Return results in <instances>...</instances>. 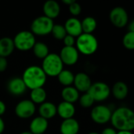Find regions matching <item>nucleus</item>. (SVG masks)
Masks as SVG:
<instances>
[{
    "label": "nucleus",
    "instance_id": "9d476101",
    "mask_svg": "<svg viewBox=\"0 0 134 134\" xmlns=\"http://www.w3.org/2000/svg\"><path fill=\"white\" fill-rule=\"evenodd\" d=\"M35 104L30 100H23L20 101L15 107L16 115L22 119L32 117L35 113Z\"/></svg>",
    "mask_w": 134,
    "mask_h": 134
},
{
    "label": "nucleus",
    "instance_id": "a211bd4d",
    "mask_svg": "<svg viewBox=\"0 0 134 134\" xmlns=\"http://www.w3.org/2000/svg\"><path fill=\"white\" fill-rule=\"evenodd\" d=\"M48 120L38 116L33 119L30 123V132L32 134H44L48 129Z\"/></svg>",
    "mask_w": 134,
    "mask_h": 134
},
{
    "label": "nucleus",
    "instance_id": "bb28decb",
    "mask_svg": "<svg viewBox=\"0 0 134 134\" xmlns=\"http://www.w3.org/2000/svg\"><path fill=\"white\" fill-rule=\"evenodd\" d=\"M51 34L53 35V38L57 40H63L64 37L67 35V32L64 25L62 24H54L53 29L51 31Z\"/></svg>",
    "mask_w": 134,
    "mask_h": 134
},
{
    "label": "nucleus",
    "instance_id": "9b49d317",
    "mask_svg": "<svg viewBox=\"0 0 134 134\" xmlns=\"http://www.w3.org/2000/svg\"><path fill=\"white\" fill-rule=\"evenodd\" d=\"M63 64L72 66L75 64L79 57V53L75 46H64L59 55Z\"/></svg>",
    "mask_w": 134,
    "mask_h": 134
},
{
    "label": "nucleus",
    "instance_id": "c9c22d12",
    "mask_svg": "<svg viewBox=\"0 0 134 134\" xmlns=\"http://www.w3.org/2000/svg\"><path fill=\"white\" fill-rule=\"evenodd\" d=\"M128 29L129 31L130 32H134V21L132 20L131 22L128 23Z\"/></svg>",
    "mask_w": 134,
    "mask_h": 134
},
{
    "label": "nucleus",
    "instance_id": "7c9ffc66",
    "mask_svg": "<svg viewBox=\"0 0 134 134\" xmlns=\"http://www.w3.org/2000/svg\"><path fill=\"white\" fill-rule=\"evenodd\" d=\"M64 46H75V38L71 35H67L63 39Z\"/></svg>",
    "mask_w": 134,
    "mask_h": 134
},
{
    "label": "nucleus",
    "instance_id": "f3484780",
    "mask_svg": "<svg viewBox=\"0 0 134 134\" xmlns=\"http://www.w3.org/2000/svg\"><path fill=\"white\" fill-rule=\"evenodd\" d=\"M75 113V108L73 104L62 101L58 104V106H57V114L64 120L73 118Z\"/></svg>",
    "mask_w": 134,
    "mask_h": 134
},
{
    "label": "nucleus",
    "instance_id": "a878e982",
    "mask_svg": "<svg viewBox=\"0 0 134 134\" xmlns=\"http://www.w3.org/2000/svg\"><path fill=\"white\" fill-rule=\"evenodd\" d=\"M75 75L69 70L63 69L60 73L57 75V79L59 82L63 85L64 87L71 86L74 82Z\"/></svg>",
    "mask_w": 134,
    "mask_h": 134
},
{
    "label": "nucleus",
    "instance_id": "f8f14e48",
    "mask_svg": "<svg viewBox=\"0 0 134 134\" xmlns=\"http://www.w3.org/2000/svg\"><path fill=\"white\" fill-rule=\"evenodd\" d=\"M73 84L74 87L79 92L87 93L92 85V81L87 74L84 72H79L75 75Z\"/></svg>",
    "mask_w": 134,
    "mask_h": 134
},
{
    "label": "nucleus",
    "instance_id": "c756f323",
    "mask_svg": "<svg viewBox=\"0 0 134 134\" xmlns=\"http://www.w3.org/2000/svg\"><path fill=\"white\" fill-rule=\"evenodd\" d=\"M68 10H69V12H70V13L71 15L76 16H79L81 13L82 7H81V5L78 2H74L72 4L68 5Z\"/></svg>",
    "mask_w": 134,
    "mask_h": 134
},
{
    "label": "nucleus",
    "instance_id": "393cba45",
    "mask_svg": "<svg viewBox=\"0 0 134 134\" xmlns=\"http://www.w3.org/2000/svg\"><path fill=\"white\" fill-rule=\"evenodd\" d=\"M32 50L35 56L41 60H43L49 53L48 46L42 42H36L32 48Z\"/></svg>",
    "mask_w": 134,
    "mask_h": 134
},
{
    "label": "nucleus",
    "instance_id": "f704fd0d",
    "mask_svg": "<svg viewBox=\"0 0 134 134\" xmlns=\"http://www.w3.org/2000/svg\"><path fill=\"white\" fill-rule=\"evenodd\" d=\"M4 130H5V122L2 120V119L0 117V134L4 132Z\"/></svg>",
    "mask_w": 134,
    "mask_h": 134
},
{
    "label": "nucleus",
    "instance_id": "7ed1b4c3",
    "mask_svg": "<svg viewBox=\"0 0 134 134\" xmlns=\"http://www.w3.org/2000/svg\"><path fill=\"white\" fill-rule=\"evenodd\" d=\"M75 47L82 54L92 55L98 49V41L93 34L82 33L75 39Z\"/></svg>",
    "mask_w": 134,
    "mask_h": 134
},
{
    "label": "nucleus",
    "instance_id": "72a5a7b5",
    "mask_svg": "<svg viewBox=\"0 0 134 134\" xmlns=\"http://www.w3.org/2000/svg\"><path fill=\"white\" fill-rule=\"evenodd\" d=\"M5 110H6V107H5V103L3 101L0 100V117L5 114Z\"/></svg>",
    "mask_w": 134,
    "mask_h": 134
},
{
    "label": "nucleus",
    "instance_id": "f257e3e1",
    "mask_svg": "<svg viewBox=\"0 0 134 134\" xmlns=\"http://www.w3.org/2000/svg\"><path fill=\"white\" fill-rule=\"evenodd\" d=\"M110 122L116 131H133L134 129L133 111L126 107H121L111 113Z\"/></svg>",
    "mask_w": 134,
    "mask_h": 134
},
{
    "label": "nucleus",
    "instance_id": "ea45409f",
    "mask_svg": "<svg viewBox=\"0 0 134 134\" xmlns=\"http://www.w3.org/2000/svg\"><path fill=\"white\" fill-rule=\"evenodd\" d=\"M88 134H100L98 133H96V132H91V133H89Z\"/></svg>",
    "mask_w": 134,
    "mask_h": 134
},
{
    "label": "nucleus",
    "instance_id": "cd10ccee",
    "mask_svg": "<svg viewBox=\"0 0 134 134\" xmlns=\"http://www.w3.org/2000/svg\"><path fill=\"white\" fill-rule=\"evenodd\" d=\"M79 104L83 108H91L95 102L93 97L88 93H84L81 97H79Z\"/></svg>",
    "mask_w": 134,
    "mask_h": 134
},
{
    "label": "nucleus",
    "instance_id": "4468645a",
    "mask_svg": "<svg viewBox=\"0 0 134 134\" xmlns=\"http://www.w3.org/2000/svg\"><path fill=\"white\" fill-rule=\"evenodd\" d=\"M67 35H71L74 38L79 37L81 34H82L81 21L76 17H70L68 18L64 25Z\"/></svg>",
    "mask_w": 134,
    "mask_h": 134
},
{
    "label": "nucleus",
    "instance_id": "39448f33",
    "mask_svg": "<svg viewBox=\"0 0 134 134\" xmlns=\"http://www.w3.org/2000/svg\"><path fill=\"white\" fill-rule=\"evenodd\" d=\"M53 25L54 23L53 20L45 16H40L32 21L31 24V32L34 35H47L51 33Z\"/></svg>",
    "mask_w": 134,
    "mask_h": 134
},
{
    "label": "nucleus",
    "instance_id": "2eb2a0df",
    "mask_svg": "<svg viewBox=\"0 0 134 134\" xmlns=\"http://www.w3.org/2000/svg\"><path fill=\"white\" fill-rule=\"evenodd\" d=\"M43 13L45 16L51 19L57 18L60 13V6L59 3L55 0H48L46 1L42 7Z\"/></svg>",
    "mask_w": 134,
    "mask_h": 134
},
{
    "label": "nucleus",
    "instance_id": "58836bf2",
    "mask_svg": "<svg viewBox=\"0 0 134 134\" xmlns=\"http://www.w3.org/2000/svg\"><path fill=\"white\" fill-rule=\"evenodd\" d=\"M20 134H32L30 131H24V132H22V133H20Z\"/></svg>",
    "mask_w": 134,
    "mask_h": 134
},
{
    "label": "nucleus",
    "instance_id": "20e7f679",
    "mask_svg": "<svg viewBox=\"0 0 134 134\" xmlns=\"http://www.w3.org/2000/svg\"><path fill=\"white\" fill-rule=\"evenodd\" d=\"M41 68L46 76L57 77L64 69V64L58 54L49 53L47 57L42 60Z\"/></svg>",
    "mask_w": 134,
    "mask_h": 134
},
{
    "label": "nucleus",
    "instance_id": "aec40b11",
    "mask_svg": "<svg viewBox=\"0 0 134 134\" xmlns=\"http://www.w3.org/2000/svg\"><path fill=\"white\" fill-rule=\"evenodd\" d=\"M111 93L115 99L122 100L127 97L129 93V88L125 82H117L113 85L112 89L111 90Z\"/></svg>",
    "mask_w": 134,
    "mask_h": 134
},
{
    "label": "nucleus",
    "instance_id": "1a4fd4ad",
    "mask_svg": "<svg viewBox=\"0 0 134 134\" xmlns=\"http://www.w3.org/2000/svg\"><path fill=\"white\" fill-rule=\"evenodd\" d=\"M109 18L111 24L119 28L126 27L129 23V16L126 10L120 6L112 9L109 14Z\"/></svg>",
    "mask_w": 134,
    "mask_h": 134
},
{
    "label": "nucleus",
    "instance_id": "dca6fc26",
    "mask_svg": "<svg viewBox=\"0 0 134 134\" xmlns=\"http://www.w3.org/2000/svg\"><path fill=\"white\" fill-rule=\"evenodd\" d=\"M79 129V123L74 118L63 120L60 126V131L61 134H78Z\"/></svg>",
    "mask_w": 134,
    "mask_h": 134
},
{
    "label": "nucleus",
    "instance_id": "412c9836",
    "mask_svg": "<svg viewBox=\"0 0 134 134\" xmlns=\"http://www.w3.org/2000/svg\"><path fill=\"white\" fill-rule=\"evenodd\" d=\"M15 47L13 38L9 37H3L0 38V57L6 58L13 52Z\"/></svg>",
    "mask_w": 134,
    "mask_h": 134
},
{
    "label": "nucleus",
    "instance_id": "423d86ee",
    "mask_svg": "<svg viewBox=\"0 0 134 134\" xmlns=\"http://www.w3.org/2000/svg\"><path fill=\"white\" fill-rule=\"evenodd\" d=\"M14 47L20 51H28L32 49L36 42L35 35L29 31H21L18 32L13 39Z\"/></svg>",
    "mask_w": 134,
    "mask_h": 134
},
{
    "label": "nucleus",
    "instance_id": "f03ea898",
    "mask_svg": "<svg viewBox=\"0 0 134 134\" xmlns=\"http://www.w3.org/2000/svg\"><path fill=\"white\" fill-rule=\"evenodd\" d=\"M21 79L27 89L32 90L37 88H42L46 82L47 76L41 67L31 65L24 70Z\"/></svg>",
    "mask_w": 134,
    "mask_h": 134
},
{
    "label": "nucleus",
    "instance_id": "c85d7f7f",
    "mask_svg": "<svg viewBox=\"0 0 134 134\" xmlns=\"http://www.w3.org/2000/svg\"><path fill=\"white\" fill-rule=\"evenodd\" d=\"M123 46L126 49L129 50H133L134 49V32L128 31L123 37L122 39Z\"/></svg>",
    "mask_w": 134,
    "mask_h": 134
},
{
    "label": "nucleus",
    "instance_id": "4c0bfd02",
    "mask_svg": "<svg viewBox=\"0 0 134 134\" xmlns=\"http://www.w3.org/2000/svg\"><path fill=\"white\" fill-rule=\"evenodd\" d=\"M116 134H133L131 131H117Z\"/></svg>",
    "mask_w": 134,
    "mask_h": 134
},
{
    "label": "nucleus",
    "instance_id": "2f4dec72",
    "mask_svg": "<svg viewBox=\"0 0 134 134\" xmlns=\"http://www.w3.org/2000/svg\"><path fill=\"white\" fill-rule=\"evenodd\" d=\"M8 66V61L6 58L0 57V72H3L6 70Z\"/></svg>",
    "mask_w": 134,
    "mask_h": 134
},
{
    "label": "nucleus",
    "instance_id": "ddd939ff",
    "mask_svg": "<svg viewBox=\"0 0 134 134\" xmlns=\"http://www.w3.org/2000/svg\"><path fill=\"white\" fill-rule=\"evenodd\" d=\"M27 87L21 78L15 77L8 81L7 90L13 96H20L26 92Z\"/></svg>",
    "mask_w": 134,
    "mask_h": 134
},
{
    "label": "nucleus",
    "instance_id": "473e14b6",
    "mask_svg": "<svg viewBox=\"0 0 134 134\" xmlns=\"http://www.w3.org/2000/svg\"><path fill=\"white\" fill-rule=\"evenodd\" d=\"M117 131L113 128V127H107L105 129H104L101 132V133L100 134H116Z\"/></svg>",
    "mask_w": 134,
    "mask_h": 134
},
{
    "label": "nucleus",
    "instance_id": "b1692460",
    "mask_svg": "<svg viewBox=\"0 0 134 134\" xmlns=\"http://www.w3.org/2000/svg\"><path fill=\"white\" fill-rule=\"evenodd\" d=\"M82 33L85 34H93V32L96 30L97 26V22L96 19L93 16H86L82 21H81Z\"/></svg>",
    "mask_w": 134,
    "mask_h": 134
},
{
    "label": "nucleus",
    "instance_id": "e433bc0d",
    "mask_svg": "<svg viewBox=\"0 0 134 134\" xmlns=\"http://www.w3.org/2000/svg\"><path fill=\"white\" fill-rule=\"evenodd\" d=\"M74 2H75V0H62V2L65 5H70L71 4H72Z\"/></svg>",
    "mask_w": 134,
    "mask_h": 134
},
{
    "label": "nucleus",
    "instance_id": "6ab92c4d",
    "mask_svg": "<svg viewBox=\"0 0 134 134\" xmlns=\"http://www.w3.org/2000/svg\"><path fill=\"white\" fill-rule=\"evenodd\" d=\"M39 116L48 120L53 119L57 115V106L48 101H45L42 104H40L38 108Z\"/></svg>",
    "mask_w": 134,
    "mask_h": 134
},
{
    "label": "nucleus",
    "instance_id": "5701e85b",
    "mask_svg": "<svg viewBox=\"0 0 134 134\" xmlns=\"http://www.w3.org/2000/svg\"><path fill=\"white\" fill-rule=\"evenodd\" d=\"M47 93L45 89L42 88H37L35 90H31L30 93V100L33 102L35 104H42L46 100Z\"/></svg>",
    "mask_w": 134,
    "mask_h": 134
},
{
    "label": "nucleus",
    "instance_id": "6e6552de",
    "mask_svg": "<svg viewBox=\"0 0 134 134\" xmlns=\"http://www.w3.org/2000/svg\"><path fill=\"white\" fill-rule=\"evenodd\" d=\"M112 111L106 105H97L93 108L90 116L92 120L97 124H106L111 120Z\"/></svg>",
    "mask_w": 134,
    "mask_h": 134
},
{
    "label": "nucleus",
    "instance_id": "0eeeda50",
    "mask_svg": "<svg viewBox=\"0 0 134 134\" xmlns=\"http://www.w3.org/2000/svg\"><path fill=\"white\" fill-rule=\"evenodd\" d=\"M87 93L93 97L94 101L102 102L106 100L111 95V88L105 82H97L92 83Z\"/></svg>",
    "mask_w": 134,
    "mask_h": 134
},
{
    "label": "nucleus",
    "instance_id": "4be33fe9",
    "mask_svg": "<svg viewBox=\"0 0 134 134\" xmlns=\"http://www.w3.org/2000/svg\"><path fill=\"white\" fill-rule=\"evenodd\" d=\"M61 97L65 102L71 104L75 103L79 99V92L72 86L64 87L61 91Z\"/></svg>",
    "mask_w": 134,
    "mask_h": 134
}]
</instances>
